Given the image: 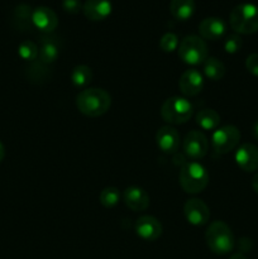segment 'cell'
<instances>
[{
  "label": "cell",
  "mask_w": 258,
  "mask_h": 259,
  "mask_svg": "<svg viewBox=\"0 0 258 259\" xmlns=\"http://www.w3.org/2000/svg\"><path fill=\"white\" fill-rule=\"evenodd\" d=\"M245 67L252 75L258 77V53H253V55L248 56L247 61H245Z\"/></svg>",
  "instance_id": "83f0119b"
},
{
  "label": "cell",
  "mask_w": 258,
  "mask_h": 259,
  "mask_svg": "<svg viewBox=\"0 0 258 259\" xmlns=\"http://www.w3.org/2000/svg\"><path fill=\"white\" fill-rule=\"evenodd\" d=\"M119 199H120V192L116 187H106L99 195V201L104 207L115 206Z\"/></svg>",
  "instance_id": "603a6c76"
},
{
  "label": "cell",
  "mask_w": 258,
  "mask_h": 259,
  "mask_svg": "<svg viewBox=\"0 0 258 259\" xmlns=\"http://www.w3.org/2000/svg\"><path fill=\"white\" fill-rule=\"evenodd\" d=\"M240 141V132L234 125H224L218 128L211 137L212 148L217 153L227 154L238 146Z\"/></svg>",
  "instance_id": "52a82bcc"
},
{
  "label": "cell",
  "mask_w": 258,
  "mask_h": 259,
  "mask_svg": "<svg viewBox=\"0 0 258 259\" xmlns=\"http://www.w3.org/2000/svg\"><path fill=\"white\" fill-rule=\"evenodd\" d=\"M205 240L209 249L218 255H224L232 252L235 244L233 232L223 222H214L207 227Z\"/></svg>",
  "instance_id": "7a4b0ae2"
},
{
  "label": "cell",
  "mask_w": 258,
  "mask_h": 259,
  "mask_svg": "<svg viewBox=\"0 0 258 259\" xmlns=\"http://www.w3.org/2000/svg\"><path fill=\"white\" fill-rule=\"evenodd\" d=\"M62 8L65 9V12L70 13V14H77L82 9V4L80 0H63Z\"/></svg>",
  "instance_id": "4316f807"
},
{
  "label": "cell",
  "mask_w": 258,
  "mask_h": 259,
  "mask_svg": "<svg viewBox=\"0 0 258 259\" xmlns=\"http://www.w3.org/2000/svg\"><path fill=\"white\" fill-rule=\"evenodd\" d=\"M250 240L249 239H245V238H243V239L239 240V249L242 250V252H248V250H250L249 248L247 247V244H250Z\"/></svg>",
  "instance_id": "f1b7e54d"
},
{
  "label": "cell",
  "mask_w": 258,
  "mask_h": 259,
  "mask_svg": "<svg viewBox=\"0 0 258 259\" xmlns=\"http://www.w3.org/2000/svg\"><path fill=\"white\" fill-rule=\"evenodd\" d=\"M230 27L239 34H253L258 32V7L250 3L239 4L230 12Z\"/></svg>",
  "instance_id": "3957f363"
},
{
  "label": "cell",
  "mask_w": 258,
  "mask_h": 259,
  "mask_svg": "<svg viewBox=\"0 0 258 259\" xmlns=\"http://www.w3.org/2000/svg\"><path fill=\"white\" fill-rule=\"evenodd\" d=\"M184 214L187 222L195 227L205 225L210 219V210L204 201L199 199L187 200L184 206Z\"/></svg>",
  "instance_id": "9c48e42d"
},
{
  "label": "cell",
  "mask_w": 258,
  "mask_h": 259,
  "mask_svg": "<svg viewBox=\"0 0 258 259\" xmlns=\"http://www.w3.org/2000/svg\"><path fill=\"white\" fill-rule=\"evenodd\" d=\"M196 123L204 131H214L220 124V116L212 109H202L196 114Z\"/></svg>",
  "instance_id": "ffe728a7"
},
{
  "label": "cell",
  "mask_w": 258,
  "mask_h": 259,
  "mask_svg": "<svg viewBox=\"0 0 258 259\" xmlns=\"http://www.w3.org/2000/svg\"><path fill=\"white\" fill-rule=\"evenodd\" d=\"M58 43L56 38L52 37H45L40 42V47L38 50V58L39 62L43 65H51L55 62L58 57Z\"/></svg>",
  "instance_id": "ac0fdd59"
},
{
  "label": "cell",
  "mask_w": 258,
  "mask_h": 259,
  "mask_svg": "<svg viewBox=\"0 0 258 259\" xmlns=\"http://www.w3.org/2000/svg\"><path fill=\"white\" fill-rule=\"evenodd\" d=\"M71 80L76 88H85L93 80V71L85 65L76 66L71 72Z\"/></svg>",
  "instance_id": "7402d4cb"
},
{
  "label": "cell",
  "mask_w": 258,
  "mask_h": 259,
  "mask_svg": "<svg viewBox=\"0 0 258 259\" xmlns=\"http://www.w3.org/2000/svg\"><path fill=\"white\" fill-rule=\"evenodd\" d=\"M225 30H227V25L224 20L217 17L205 18L199 25L200 35L209 40L220 39L225 34Z\"/></svg>",
  "instance_id": "2e32d148"
},
{
  "label": "cell",
  "mask_w": 258,
  "mask_h": 259,
  "mask_svg": "<svg viewBox=\"0 0 258 259\" xmlns=\"http://www.w3.org/2000/svg\"><path fill=\"white\" fill-rule=\"evenodd\" d=\"M229 259H247V258H245L242 253H235V254H233Z\"/></svg>",
  "instance_id": "d6a6232c"
},
{
  "label": "cell",
  "mask_w": 258,
  "mask_h": 259,
  "mask_svg": "<svg viewBox=\"0 0 258 259\" xmlns=\"http://www.w3.org/2000/svg\"><path fill=\"white\" fill-rule=\"evenodd\" d=\"M136 233L139 238L147 242L157 240L162 234V225L156 218L143 215L136 223Z\"/></svg>",
  "instance_id": "30bf717a"
},
{
  "label": "cell",
  "mask_w": 258,
  "mask_h": 259,
  "mask_svg": "<svg viewBox=\"0 0 258 259\" xmlns=\"http://www.w3.org/2000/svg\"><path fill=\"white\" fill-rule=\"evenodd\" d=\"M242 38L238 34H232L225 39L224 42V50L228 53H237L238 51L242 48Z\"/></svg>",
  "instance_id": "484cf974"
},
{
  "label": "cell",
  "mask_w": 258,
  "mask_h": 259,
  "mask_svg": "<svg viewBox=\"0 0 258 259\" xmlns=\"http://www.w3.org/2000/svg\"><path fill=\"white\" fill-rule=\"evenodd\" d=\"M169 12L177 20H187L195 12L194 0H171Z\"/></svg>",
  "instance_id": "d6986e66"
},
{
  "label": "cell",
  "mask_w": 258,
  "mask_h": 259,
  "mask_svg": "<svg viewBox=\"0 0 258 259\" xmlns=\"http://www.w3.org/2000/svg\"><path fill=\"white\" fill-rule=\"evenodd\" d=\"M110 105V95L103 89H85L76 98V106L78 111L89 118H98L104 115L109 110Z\"/></svg>",
  "instance_id": "6da1fadb"
},
{
  "label": "cell",
  "mask_w": 258,
  "mask_h": 259,
  "mask_svg": "<svg viewBox=\"0 0 258 259\" xmlns=\"http://www.w3.org/2000/svg\"><path fill=\"white\" fill-rule=\"evenodd\" d=\"M180 185L187 194H199L204 191L209 182V174L202 164L186 162L180 169Z\"/></svg>",
  "instance_id": "277c9868"
},
{
  "label": "cell",
  "mask_w": 258,
  "mask_h": 259,
  "mask_svg": "<svg viewBox=\"0 0 258 259\" xmlns=\"http://www.w3.org/2000/svg\"><path fill=\"white\" fill-rule=\"evenodd\" d=\"M18 53H19L20 58L24 61H33L38 57V48L37 45L32 40H24L20 43L19 48H18Z\"/></svg>",
  "instance_id": "cb8c5ba5"
},
{
  "label": "cell",
  "mask_w": 258,
  "mask_h": 259,
  "mask_svg": "<svg viewBox=\"0 0 258 259\" xmlns=\"http://www.w3.org/2000/svg\"><path fill=\"white\" fill-rule=\"evenodd\" d=\"M179 88L181 93L186 96H195L201 93L204 88V78L197 70H186L181 75L179 81Z\"/></svg>",
  "instance_id": "5bb4252c"
},
{
  "label": "cell",
  "mask_w": 258,
  "mask_h": 259,
  "mask_svg": "<svg viewBox=\"0 0 258 259\" xmlns=\"http://www.w3.org/2000/svg\"><path fill=\"white\" fill-rule=\"evenodd\" d=\"M4 156H5V148H4V146H3L2 142H0V162L4 159Z\"/></svg>",
  "instance_id": "1f68e13d"
},
{
  "label": "cell",
  "mask_w": 258,
  "mask_h": 259,
  "mask_svg": "<svg viewBox=\"0 0 258 259\" xmlns=\"http://www.w3.org/2000/svg\"><path fill=\"white\" fill-rule=\"evenodd\" d=\"M111 2L110 0H86L82 5V10L85 17L93 22L104 20L110 15Z\"/></svg>",
  "instance_id": "9a60e30c"
},
{
  "label": "cell",
  "mask_w": 258,
  "mask_h": 259,
  "mask_svg": "<svg viewBox=\"0 0 258 259\" xmlns=\"http://www.w3.org/2000/svg\"><path fill=\"white\" fill-rule=\"evenodd\" d=\"M179 46V38L175 33H166L159 40V47L163 52H174Z\"/></svg>",
  "instance_id": "d4e9b609"
},
{
  "label": "cell",
  "mask_w": 258,
  "mask_h": 259,
  "mask_svg": "<svg viewBox=\"0 0 258 259\" xmlns=\"http://www.w3.org/2000/svg\"><path fill=\"white\" fill-rule=\"evenodd\" d=\"M252 189L254 190V192H257V194H258V174H255L254 177H253V180H252Z\"/></svg>",
  "instance_id": "f546056e"
},
{
  "label": "cell",
  "mask_w": 258,
  "mask_h": 259,
  "mask_svg": "<svg viewBox=\"0 0 258 259\" xmlns=\"http://www.w3.org/2000/svg\"><path fill=\"white\" fill-rule=\"evenodd\" d=\"M124 202L133 211H144L149 206V196L143 189L131 186L124 191Z\"/></svg>",
  "instance_id": "e0dca14e"
},
{
  "label": "cell",
  "mask_w": 258,
  "mask_h": 259,
  "mask_svg": "<svg viewBox=\"0 0 258 259\" xmlns=\"http://www.w3.org/2000/svg\"><path fill=\"white\" fill-rule=\"evenodd\" d=\"M32 23L40 32L51 33L57 28L58 18L51 8L38 7L32 13Z\"/></svg>",
  "instance_id": "4fadbf2b"
},
{
  "label": "cell",
  "mask_w": 258,
  "mask_h": 259,
  "mask_svg": "<svg viewBox=\"0 0 258 259\" xmlns=\"http://www.w3.org/2000/svg\"><path fill=\"white\" fill-rule=\"evenodd\" d=\"M161 116L166 123L184 124L192 116V105L185 98H169L162 105Z\"/></svg>",
  "instance_id": "8992f818"
},
{
  "label": "cell",
  "mask_w": 258,
  "mask_h": 259,
  "mask_svg": "<svg viewBox=\"0 0 258 259\" xmlns=\"http://www.w3.org/2000/svg\"><path fill=\"white\" fill-rule=\"evenodd\" d=\"M252 133H253V137H254V138L258 141V120L255 121L254 124H253V131H252Z\"/></svg>",
  "instance_id": "4dcf8cb0"
},
{
  "label": "cell",
  "mask_w": 258,
  "mask_h": 259,
  "mask_svg": "<svg viewBox=\"0 0 258 259\" xmlns=\"http://www.w3.org/2000/svg\"><path fill=\"white\" fill-rule=\"evenodd\" d=\"M156 142L158 148L166 154H174L179 151L180 134L172 126H162L156 134Z\"/></svg>",
  "instance_id": "7c38bea8"
},
{
  "label": "cell",
  "mask_w": 258,
  "mask_h": 259,
  "mask_svg": "<svg viewBox=\"0 0 258 259\" xmlns=\"http://www.w3.org/2000/svg\"><path fill=\"white\" fill-rule=\"evenodd\" d=\"M184 153L186 154L187 158L192 161H199L206 156L209 151V142L204 136V133L199 131H191L186 134L182 143Z\"/></svg>",
  "instance_id": "ba28073f"
},
{
  "label": "cell",
  "mask_w": 258,
  "mask_h": 259,
  "mask_svg": "<svg viewBox=\"0 0 258 259\" xmlns=\"http://www.w3.org/2000/svg\"><path fill=\"white\" fill-rule=\"evenodd\" d=\"M204 72L207 78L212 81H219L225 75V66L222 61L215 57L206 58L204 65Z\"/></svg>",
  "instance_id": "44dd1931"
},
{
  "label": "cell",
  "mask_w": 258,
  "mask_h": 259,
  "mask_svg": "<svg viewBox=\"0 0 258 259\" xmlns=\"http://www.w3.org/2000/svg\"><path fill=\"white\" fill-rule=\"evenodd\" d=\"M235 162L238 167L245 172L258 169V147L252 143L242 144L235 152Z\"/></svg>",
  "instance_id": "8fae6325"
},
{
  "label": "cell",
  "mask_w": 258,
  "mask_h": 259,
  "mask_svg": "<svg viewBox=\"0 0 258 259\" xmlns=\"http://www.w3.org/2000/svg\"><path fill=\"white\" fill-rule=\"evenodd\" d=\"M179 56L187 65L196 66L205 62L207 57V46L199 35H187L179 46Z\"/></svg>",
  "instance_id": "5b68a950"
}]
</instances>
